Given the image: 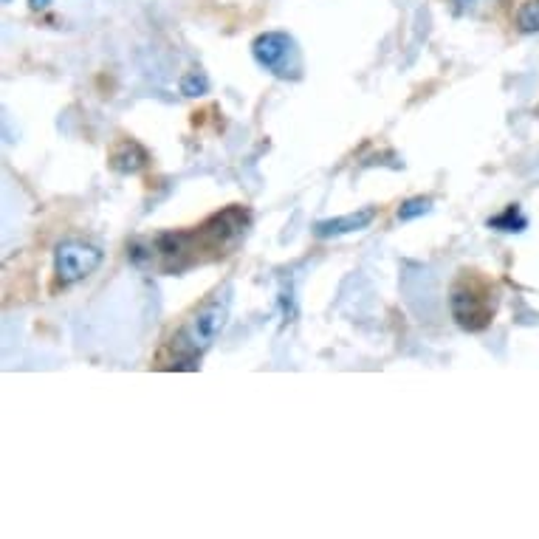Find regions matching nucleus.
Instances as JSON below:
<instances>
[{
	"instance_id": "5",
	"label": "nucleus",
	"mask_w": 539,
	"mask_h": 539,
	"mask_svg": "<svg viewBox=\"0 0 539 539\" xmlns=\"http://www.w3.org/2000/svg\"><path fill=\"white\" fill-rule=\"evenodd\" d=\"M376 218H378V207H365V210H356V212L342 215V218L317 220L314 235L328 240V238H342V235H350V232H362V229H368Z\"/></svg>"
},
{
	"instance_id": "8",
	"label": "nucleus",
	"mask_w": 539,
	"mask_h": 539,
	"mask_svg": "<svg viewBox=\"0 0 539 539\" xmlns=\"http://www.w3.org/2000/svg\"><path fill=\"white\" fill-rule=\"evenodd\" d=\"M517 29L525 34L539 32V0H523L517 9Z\"/></svg>"
},
{
	"instance_id": "11",
	"label": "nucleus",
	"mask_w": 539,
	"mask_h": 539,
	"mask_svg": "<svg viewBox=\"0 0 539 539\" xmlns=\"http://www.w3.org/2000/svg\"><path fill=\"white\" fill-rule=\"evenodd\" d=\"M51 4H54V0H29V9H32V12H43V9H48Z\"/></svg>"
},
{
	"instance_id": "1",
	"label": "nucleus",
	"mask_w": 539,
	"mask_h": 539,
	"mask_svg": "<svg viewBox=\"0 0 539 539\" xmlns=\"http://www.w3.org/2000/svg\"><path fill=\"white\" fill-rule=\"evenodd\" d=\"M229 317V302L226 299H212L201 308V311L175 333V339L170 342L172 350V362L167 368H187L195 370V362L212 348L218 339V333L223 330Z\"/></svg>"
},
{
	"instance_id": "4",
	"label": "nucleus",
	"mask_w": 539,
	"mask_h": 539,
	"mask_svg": "<svg viewBox=\"0 0 539 539\" xmlns=\"http://www.w3.org/2000/svg\"><path fill=\"white\" fill-rule=\"evenodd\" d=\"M102 249L85 240H63L54 251V274L63 286H74L102 266Z\"/></svg>"
},
{
	"instance_id": "6",
	"label": "nucleus",
	"mask_w": 539,
	"mask_h": 539,
	"mask_svg": "<svg viewBox=\"0 0 539 539\" xmlns=\"http://www.w3.org/2000/svg\"><path fill=\"white\" fill-rule=\"evenodd\" d=\"M147 162H150L147 150H144L139 142H133V139L119 142V144L113 147V152H111V167H113L116 172H122V175H133V172L144 170Z\"/></svg>"
},
{
	"instance_id": "9",
	"label": "nucleus",
	"mask_w": 539,
	"mask_h": 539,
	"mask_svg": "<svg viewBox=\"0 0 539 539\" xmlns=\"http://www.w3.org/2000/svg\"><path fill=\"white\" fill-rule=\"evenodd\" d=\"M432 210V198H407L401 207H398V220H416V218H424L426 212Z\"/></svg>"
},
{
	"instance_id": "12",
	"label": "nucleus",
	"mask_w": 539,
	"mask_h": 539,
	"mask_svg": "<svg viewBox=\"0 0 539 539\" xmlns=\"http://www.w3.org/2000/svg\"><path fill=\"white\" fill-rule=\"evenodd\" d=\"M4 4H12V0H4Z\"/></svg>"
},
{
	"instance_id": "3",
	"label": "nucleus",
	"mask_w": 539,
	"mask_h": 539,
	"mask_svg": "<svg viewBox=\"0 0 539 539\" xmlns=\"http://www.w3.org/2000/svg\"><path fill=\"white\" fill-rule=\"evenodd\" d=\"M251 57H254V63H258L260 68H266L269 74L279 76V80L297 76V71H299L297 43L286 32H263L260 37H254Z\"/></svg>"
},
{
	"instance_id": "2",
	"label": "nucleus",
	"mask_w": 539,
	"mask_h": 539,
	"mask_svg": "<svg viewBox=\"0 0 539 539\" xmlns=\"http://www.w3.org/2000/svg\"><path fill=\"white\" fill-rule=\"evenodd\" d=\"M449 308L452 319L464 330H483L492 325L497 314V291H492L489 282H483L480 277L464 271L449 294Z\"/></svg>"
},
{
	"instance_id": "7",
	"label": "nucleus",
	"mask_w": 539,
	"mask_h": 539,
	"mask_svg": "<svg viewBox=\"0 0 539 539\" xmlns=\"http://www.w3.org/2000/svg\"><path fill=\"white\" fill-rule=\"evenodd\" d=\"M489 229H497V232H525L528 229V218L520 212V207H508L503 215L489 218Z\"/></svg>"
},
{
	"instance_id": "10",
	"label": "nucleus",
	"mask_w": 539,
	"mask_h": 539,
	"mask_svg": "<svg viewBox=\"0 0 539 539\" xmlns=\"http://www.w3.org/2000/svg\"><path fill=\"white\" fill-rule=\"evenodd\" d=\"M210 91V76L203 71H190L181 80V93L184 96H203Z\"/></svg>"
}]
</instances>
